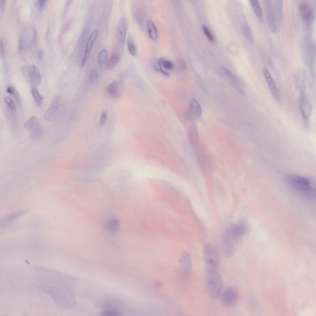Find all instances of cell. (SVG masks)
<instances>
[{"label": "cell", "instance_id": "4dcf8cb0", "mask_svg": "<svg viewBox=\"0 0 316 316\" xmlns=\"http://www.w3.org/2000/svg\"><path fill=\"white\" fill-rule=\"evenodd\" d=\"M157 61L164 70V69L167 70H171L173 68V64L169 60L161 57L157 60Z\"/></svg>", "mask_w": 316, "mask_h": 316}, {"label": "cell", "instance_id": "4fadbf2b", "mask_svg": "<svg viewBox=\"0 0 316 316\" xmlns=\"http://www.w3.org/2000/svg\"><path fill=\"white\" fill-rule=\"evenodd\" d=\"M61 101V98L56 96L53 98L49 107L44 115V117L47 120H52L58 111Z\"/></svg>", "mask_w": 316, "mask_h": 316}, {"label": "cell", "instance_id": "6da1fadb", "mask_svg": "<svg viewBox=\"0 0 316 316\" xmlns=\"http://www.w3.org/2000/svg\"><path fill=\"white\" fill-rule=\"evenodd\" d=\"M37 280L39 287L58 306L64 308L73 307L75 299L73 289L77 280L58 271L40 268Z\"/></svg>", "mask_w": 316, "mask_h": 316}, {"label": "cell", "instance_id": "3957f363", "mask_svg": "<svg viewBox=\"0 0 316 316\" xmlns=\"http://www.w3.org/2000/svg\"><path fill=\"white\" fill-rule=\"evenodd\" d=\"M286 183L294 189L306 194L313 193L314 188L308 178L296 175H289L285 178Z\"/></svg>", "mask_w": 316, "mask_h": 316}, {"label": "cell", "instance_id": "5b68a950", "mask_svg": "<svg viewBox=\"0 0 316 316\" xmlns=\"http://www.w3.org/2000/svg\"><path fill=\"white\" fill-rule=\"evenodd\" d=\"M237 240L232 234L230 227L226 229L222 237V245L223 252L227 256H231L234 254Z\"/></svg>", "mask_w": 316, "mask_h": 316}, {"label": "cell", "instance_id": "b9f144b4", "mask_svg": "<svg viewBox=\"0 0 316 316\" xmlns=\"http://www.w3.org/2000/svg\"><path fill=\"white\" fill-rule=\"evenodd\" d=\"M38 56L39 59H41L43 56V53L42 50H39L38 52Z\"/></svg>", "mask_w": 316, "mask_h": 316}, {"label": "cell", "instance_id": "ba28073f", "mask_svg": "<svg viewBox=\"0 0 316 316\" xmlns=\"http://www.w3.org/2000/svg\"><path fill=\"white\" fill-rule=\"evenodd\" d=\"M299 11L301 19L304 23L309 25L314 17L313 7L308 1H302L299 4Z\"/></svg>", "mask_w": 316, "mask_h": 316}, {"label": "cell", "instance_id": "ac0fdd59", "mask_svg": "<svg viewBox=\"0 0 316 316\" xmlns=\"http://www.w3.org/2000/svg\"><path fill=\"white\" fill-rule=\"evenodd\" d=\"M273 10L278 27L281 26L283 19V2L282 0L272 1Z\"/></svg>", "mask_w": 316, "mask_h": 316}, {"label": "cell", "instance_id": "f546056e", "mask_svg": "<svg viewBox=\"0 0 316 316\" xmlns=\"http://www.w3.org/2000/svg\"><path fill=\"white\" fill-rule=\"evenodd\" d=\"M121 313L118 309L109 308L102 311L99 315L104 316H118L121 315Z\"/></svg>", "mask_w": 316, "mask_h": 316}, {"label": "cell", "instance_id": "74e56055", "mask_svg": "<svg viewBox=\"0 0 316 316\" xmlns=\"http://www.w3.org/2000/svg\"><path fill=\"white\" fill-rule=\"evenodd\" d=\"M202 29L205 35L208 39L210 41H214V38L207 27L206 26L203 25L202 26Z\"/></svg>", "mask_w": 316, "mask_h": 316}, {"label": "cell", "instance_id": "d4e9b609", "mask_svg": "<svg viewBox=\"0 0 316 316\" xmlns=\"http://www.w3.org/2000/svg\"><path fill=\"white\" fill-rule=\"evenodd\" d=\"M6 91L8 93L14 96L18 106L19 107L21 106L22 105L21 99L19 94L15 88L12 86H8L6 88Z\"/></svg>", "mask_w": 316, "mask_h": 316}, {"label": "cell", "instance_id": "d6986e66", "mask_svg": "<svg viewBox=\"0 0 316 316\" xmlns=\"http://www.w3.org/2000/svg\"><path fill=\"white\" fill-rule=\"evenodd\" d=\"M188 136L192 145L196 146L198 142V135L196 126L194 123L191 124L189 128Z\"/></svg>", "mask_w": 316, "mask_h": 316}, {"label": "cell", "instance_id": "7402d4cb", "mask_svg": "<svg viewBox=\"0 0 316 316\" xmlns=\"http://www.w3.org/2000/svg\"><path fill=\"white\" fill-rule=\"evenodd\" d=\"M27 210H23L13 213L7 216L0 222L1 225L7 224L26 213Z\"/></svg>", "mask_w": 316, "mask_h": 316}, {"label": "cell", "instance_id": "1f68e13d", "mask_svg": "<svg viewBox=\"0 0 316 316\" xmlns=\"http://www.w3.org/2000/svg\"><path fill=\"white\" fill-rule=\"evenodd\" d=\"M243 32L244 35L247 40L251 44L254 42V38L252 32L247 24L244 25L243 27Z\"/></svg>", "mask_w": 316, "mask_h": 316}, {"label": "cell", "instance_id": "5bb4252c", "mask_svg": "<svg viewBox=\"0 0 316 316\" xmlns=\"http://www.w3.org/2000/svg\"><path fill=\"white\" fill-rule=\"evenodd\" d=\"M123 88L122 82L120 79L114 80L107 87L106 92L107 95L113 98H118L120 95Z\"/></svg>", "mask_w": 316, "mask_h": 316}, {"label": "cell", "instance_id": "7a4b0ae2", "mask_svg": "<svg viewBox=\"0 0 316 316\" xmlns=\"http://www.w3.org/2000/svg\"><path fill=\"white\" fill-rule=\"evenodd\" d=\"M206 286L207 292L211 298L217 300L220 297L223 282L220 275L216 271H207Z\"/></svg>", "mask_w": 316, "mask_h": 316}, {"label": "cell", "instance_id": "4316f807", "mask_svg": "<svg viewBox=\"0 0 316 316\" xmlns=\"http://www.w3.org/2000/svg\"><path fill=\"white\" fill-rule=\"evenodd\" d=\"M119 226V222L116 218H110L107 222V227L111 233H114L117 231Z\"/></svg>", "mask_w": 316, "mask_h": 316}, {"label": "cell", "instance_id": "44dd1931", "mask_svg": "<svg viewBox=\"0 0 316 316\" xmlns=\"http://www.w3.org/2000/svg\"><path fill=\"white\" fill-rule=\"evenodd\" d=\"M181 261L185 273L186 274H189L191 269V262L189 255L186 253H182Z\"/></svg>", "mask_w": 316, "mask_h": 316}, {"label": "cell", "instance_id": "d6a6232c", "mask_svg": "<svg viewBox=\"0 0 316 316\" xmlns=\"http://www.w3.org/2000/svg\"><path fill=\"white\" fill-rule=\"evenodd\" d=\"M134 15L138 24L141 27L143 26V17L140 9L138 6L135 9Z\"/></svg>", "mask_w": 316, "mask_h": 316}, {"label": "cell", "instance_id": "277c9868", "mask_svg": "<svg viewBox=\"0 0 316 316\" xmlns=\"http://www.w3.org/2000/svg\"><path fill=\"white\" fill-rule=\"evenodd\" d=\"M203 254L207 271H216L220 262L219 254L217 249L212 244H207L204 247Z\"/></svg>", "mask_w": 316, "mask_h": 316}, {"label": "cell", "instance_id": "603a6c76", "mask_svg": "<svg viewBox=\"0 0 316 316\" xmlns=\"http://www.w3.org/2000/svg\"><path fill=\"white\" fill-rule=\"evenodd\" d=\"M147 26L149 35L153 40H156L158 37V33L156 27L153 22L151 19H148L147 21Z\"/></svg>", "mask_w": 316, "mask_h": 316}, {"label": "cell", "instance_id": "83f0119b", "mask_svg": "<svg viewBox=\"0 0 316 316\" xmlns=\"http://www.w3.org/2000/svg\"><path fill=\"white\" fill-rule=\"evenodd\" d=\"M4 101L7 112L12 114H14L16 110V107L12 99L7 96L5 97Z\"/></svg>", "mask_w": 316, "mask_h": 316}, {"label": "cell", "instance_id": "8fae6325", "mask_svg": "<svg viewBox=\"0 0 316 316\" xmlns=\"http://www.w3.org/2000/svg\"><path fill=\"white\" fill-rule=\"evenodd\" d=\"M202 110L198 102L196 99H191L189 102V107L186 113V117L190 121L195 120L202 114Z\"/></svg>", "mask_w": 316, "mask_h": 316}, {"label": "cell", "instance_id": "7c38bea8", "mask_svg": "<svg viewBox=\"0 0 316 316\" xmlns=\"http://www.w3.org/2000/svg\"><path fill=\"white\" fill-rule=\"evenodd\" d=\"M263 73L270 90L275 99L277 102L280 100L279 92L276 85L269 71L266 67L263 69Z\"/></svg>", "mask_w": 316, "mask_h": 316}, {"label": "cell", "instance_id": "8992f818", "mask_svg": "<svg viewBox=\"0 0 316 316\" xmlns=\"http://www.w3.org/2000/svg\"><path fill=\"white\" fill-rule=\"evenodd\" d=\"M238 299L237 292L234 288L229 287L227 288L222 294L221 302L222 305L227 308L235 306Z\"/></svg>", "mask_w": 316, "mask_h": 316}, {"label": "cell", "instance_id": "f1b7e54d", "mask_svg": "<svg viewBox=\"0 0 316 316\" xmlns=\"http://www.w3.org/2000/svg\"><path fill=\"white\" fill-rule=\"evenodd\" d=\"M127 44L128 50L130 54L132 56H135L137 53L136 46L133 37L129 35L127 38Z\"/></svg>", "mask_w": 316, "mask_h": 316}, {"label": "cell", "instance_id": "2e32d148", "mask_svg": "<svg viewBox=\"0 0 316 316\" xmlns=\"http://www.w3.org/2000/svg\"><path fill=\"white\" fill-rule=\"evenodd\" d=\"M28 77L30 83L34 86H37L40 83L41 80V73L35 65L32 64L29 67Z\"/></svg>", "mask_w": 316, "mask_h": 316}, {"label": "cell", "instance_id": "52a82bcc", "mask_svg": "<svg viewBox=\"0 0 316 316\" xmlns=\"http://www.w3.org/2000/svg\"><path fill=\"white\" fill-rule=\"evenodd\" d=\"M24 126L28 131L31 136L33 138H38L43 134L44 130L43 127L35 116L31 117L24 123Z\"/></svg>", "mask_w": 316, "mask_h": 316}, {"label": "cell", "instance_id": "ffe728a7", "mask_svg": "<svg viewBox=\"0 0 316 316\" xmlns=\"http://www.w3.org/2000/svg\"><path fill=\"white\" fill-rule=\"evenodd\" d=\"M252 7L258 19L261 23L263 22V16L260 4L257 0L250 1Z\"/></svg>", "mask_w": 316, "mask_h": 316}, {"label": "cell", "instance_id": "8d00e7d4", "mask_svg": "<svg viewBox=\"0 0 316 316\" xmlns=\"http://www.w3.org/2000/svg\"><path fill=\"white\" fill-rule=\"evenodd\" d=\"M107 117V111L105 110L102 112L100 119L99 122V126L101 127L103 126L106 121Z\"/></svg>", "mask_w": 316, "mask_h": 316}, {"label": "cell", "instance_id": "30bf717a", "mask_svg": "<svg viewBox=\"0 0 316 316\" xmlns=\"http://www.w3.org/2000/svg\"><path fill=\"white\" fill-rule=\"evenodd\" d=\"M127 27V19L123 16L119 19L116 30V37L118 46L123 47L126 36Z\"/></svg>", "mask_w": 316, "mask_h": 316}, {"label": "cell", "instance_id": "60d3db41", "mask_svg": "<svg viewBox=\"0 0 316 316\" xmlns=\"http://www.w3.org/2000/svg\"><path fill=\"white\" fill-rule=\"evenodd\" d=\"M5 4V1L4 0H0V12H1L3 10Z\"/></svg>", "mask_w": 316, "mask_h": 316}, {"label": "cell", "instance_id": "9a60e30c", "mask_svg": "<svg viewBox=\"0 0 316 316\" xmlns=\"http://www.w3.org/2000/svg\"><path fill=\"white\" fill-rule=\"evenodd\" d=\"M98 34L97 29H94L91 32L87 41L86 48L83 58L81 61L80 67H83L88 60L92 50L93 45L95 41Z\"/></svg>", "mask_w": 316, "mask_h": 316}, {"label": "cell", "instance_id": "484cf974", "mask_svg": "<svg viewBox=\"0 0 316 316\" xmlns=\"http://www.w3.org/2000/svg\"><path fill=\"white\" fill-rule=\"evenodd\" d=\"M31 92L33 98L37 105L40 107L42 105L44 97L35 87L31 88Z\"/></svg>", "mask_w": 316, "mask_h": 316}, {"label": "cell", "instance_id": "e575fe53", "mask_svg": "<svg viewBox=\"0 0 316 316\" xmlns=\"http://www.w3.org/2000/svg\"><path fill=\"white\" fill-rule=\"evenodd\" d=\"M222 70L227 77L230 80L234 82H236L237 79L235 75L227 68L222 67Z\"/></svg>", "mask_w": 316, "mask_h": 316}, {"label": "cell", "instance_id": "d590c367", "mask_svg": "<svg viewBox=\"0 0 316 316\" xmlns=\"http://www.w3.org/2000/svg\"><path fill=\"white\" fill-rule=\"evenodd\" d=\"M98 74L97 70L92 69L90 71L89 76L90 81L91 83L95 82L97 80Z\"/></svg>", "mask_w": 316, "mask_h": 316}, {"label": "cell", "instance_id": "cb8c5ba5", "mask_svg": "<svg viewBox=\"0 0 316 316\" xmlns=\"http://www.w3.org/2000/svg\"><path fill=\"white\" fill-rule=\"evenodd\" d=\"M120 60L119 55L114 53L111 55L106 65L107 70H110L114 69L119 63Z\"/></svg>", "mask_w": 316, "mask_h": 316}, {"label": "cell", "instance_id": "e0dca14e", "mask_svg": "<svg viewBox=\"0 0 316 316\" xmlns=\"http://www.w3.org/2000/svg\"><path fill=\"white\" fill-rule=\"evenodd\" d=\"M233 236L238 239L243 235L247 230V225L244 220H240L230 227Z\"/></svg>", "mask_w": 316, "mask_h": 316}, {"label": "cell", "instance_id": "ab89813d", "mask_svg": "<svg viewBox=\"0 0 316 316\" xmlns=\"http://www.w3.org/2000/svg\"><path fill=\"white\" fill-rule=\"evenodd\" d=\"M45 0H39L38 1L37 5L39 9H42L44 8L45 4Z\"/></svg>", "mask_w": 316, "mask_h": 316}, {"label": "cell", "instance_id": "f35d334b", "mask_svg": "<svg viewBox=\"0 0 316 316\" xmlns=\"http://www.w3.org/2000/svg\"><path fill=\"white\" fill-rule=\"evenodd\" d=\"M178 66L181 71H183L186 68V65L184 60L182 59H180L178 62Z\"/></svg>", "mask_w": 316, "mask_h": 316}, {"label": "cell", "instance_id": "836d02e7", "mask_svg": "<svg viewBox=\"0 0 316 316\" xmlns=\"http://www.w3.org/2000/svg\"><path fill=\"white\" fill-rule=\"evenodd\" d=\"M107 52L105 48L102 49L100 52L98 56V62L99 65H102L104 64L107 57Z\"/></svg>", "mask_w": 316, "mask_h": 316}, {"label": "cell", "instance_id": "9c48e42d", "mask_svg": "<svg viewBox=\"0 0 316 316\" xmlns=\"http://www.w3.org/2000/svg\"><path fill=\"white\" fill-rule=\"evenodd\" d=\"M266 21L270 30L273 33L277 30V23L273 10L272 1H264Z\"/></svg>", "mask_w": 316, "mask_h": 316}]
</instances>
